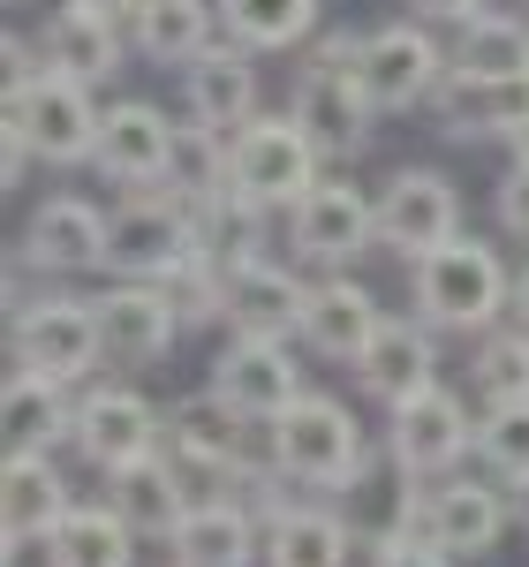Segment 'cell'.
<instances>
[{"instance_id": "3957f363", "label": "cell", "mask_w": 529, "mask_h": 567, "mask_svg": "<svg viewBox=\"0 0 529 567\" xmlns=\"http://www.w3.org/2000/svg\"><path fill=\"white\" fill-rule=\"evenodd\" d=\"M264 462L288 484H310V492H349L371 462L363 446V424H355L341 401L325 393H295L272 424H264Z\"/></svg>"}, {"instance_id": "ab89813d", "label": "cell", "mask_w": 529, "mask_h": 567, "mask_svg": "<svg viewBox=\"0 0 529 567\" xmlns=\"http://www.w3.org/2000/svg\"><path fill=\"white\" fill-rule=\"evenodd\" d=\"M31 159H39V152H31V144H23L15 130L0 136V189H23V175H31Z\"/></svg>"}, {"instance_id": "8d00e7d4", "label": "cell", "mask_w": 529, "mask_h": 567, "mask_svg": "<svg viewBox=\"0 0 529 567\" xmlns=\"http://www.w3.org/2000/svg\"><path fill=\"white\" fill-rule=\"evenodd\" d=\"M227 144H235L227 130L189 122L181 144H175V175H167V189H181V197H197V189H227Z\"/></svg>"}, {"instance_id": "ffe728a7", "label": "cell", "mask_w": 529, "mask_h": 567, "mask_svg": "<svg viewBox=\"0 0 529 567\" xmlns=\"http://www.w3.org/2000/svg\"><path fill=\"white\" fill-rule=\"evenodd\" d=\"M106 507H122V523L136 537H159V545H175V529L189 523V507H197V484L181 470L175 454H136L122 470H106Z\"/></svg>"}, {"instance_id": "f546056e", "label": "cell", "mask_w": 529, "mask_h": 567, "mask_svg": "<svg viewBox=\"0 0 529 567\" xmlns=\"http://www.w3.org/2000/svg\"><path fill=\"white\" fill-rule=\"evenodd\" d=\"M349 553H355V529L333 507L288 499L264 523V567H349Z\"/></svg>"}, {"instance_id": "7402d4cb", "label": "cell", "mask_w": 529, "mask_h": 567, "mask_svg": "<svg viewBox=\"0 0 529 567\" xmlns=\"http://www.w3.org/2000/svg\"><path fill=\"white\" fill-rule=\"evenodd\" d=\"M181 99H189V122L235 136L242 122H258V53L220 31V39L181 69Z\"/></svg>"}, {"instance_id": "e0dca14e", "label": "cell", "mask_w": 529, "mask_h": 567, "mask_svg": "<svg viewBox=\"0 0 529 567\" xmlns=\"http://www.w3.org/2000/svg\"><path fill=\"white\" fill-rule=\"evenodd\" d=\"M159 439H167V416L144 401L136 386H91L76 401V454H84L91 470H122L136 454H159Z\"/></svg>"}, {"instance_id": "30bf717a", "label": "cell", "mask_w": 529, "mask_h": 567, "mask_svg": "<svg viewBox=\"0 0 529 567\" xmlns=\"http://www.w3.org/2000/svg\"><path fill=\"white\" fill-rule=\"evenodd\" d=\"M189 250H197V235H189L181 189H122L114 243H106V272L114 280H167Z\"/></svg>"}, {"instance_id": "e575fe53", "label": "cell", "mask_w": 529, "mask_h": 567, "mask_svg": "<svg viewBox=\"0 0 529 567\" xmlns=\"http://www.w3.org/2000/svg\"><path fill=\"white\" fill-rule=\"evenodd\" d=\"M469 386L485 409L499 401H529V326H491L477 355H469Z\"/></svg>"}, {"instance_id": "d6986e66", "label": "cell", "mask_w": 529, "mask_h": 567, "mask_svg": "<svg viewBox=\"0 0 529 567\" xmlns=\"http://www.w3.org/2000/svg\"><path fill=\"white\" fill-rule=\"evenodd\" d=\"M106 243H114V213H98L91 197H45L23 227V265L76 280V272L106 265Z\"/></svg>"}, {"instance_id": "4316f807", "label": "cell", "mask_w": 529, "mask_h": 567, "mask_svg": "<svg viewBox=\"0 0 529 567\" xmlns=\"http://www.w3.org/2000/svg\"><path fill=\"white\" fill-rule=\"evenodd\" d=\"M212 39H220V0H136L129 8V45L152 69H189Z\"/></svg>"}, {"instance_id": "7a4b0ae2", "label": "cell", "mask_w": 529, "mask_h": 567, "mask_svg": "<svg viewBox=\"0 0 529 567\" xmlns=\"http://www.w3.org/2000/svg\"><path fill=\"white\" fill-rule=\"evenodd\" d=\"M355 39L363 31H325L303 53V69H295V106L288 114L310 130V144L325 159H355L378 136V99H371L363 69H355Z\"/></svg>"}, {"instance_id": "7bdbcfd3", "label": "cell", "mask_w": 529, "mask_h": 567, "mask_svg": "<svg viewBox=\"0 0 529 567\" xmlns=\"http://www.w3.org/2000/svg\"><path fill=\"white\" fill-rule=\"evenodd\" d=\"M515 492V529H529V484H507Z\"/></svg>"}, {"instance_id": "8992f818", "label": "cell", "mask_w": 529, "mask_h": 567, "mask_svg": "<svg viewBox=\"0 0 529 567\" xmlns=\"http://www.w3.org/2000/svg\"><path fill=\"white\" fill-rule=\"evenodd\" d=\"M318 167H325V152L310 144V130L295 114H258V122H242L235 144H227V182L258 205V213H288L303 189H318Z\"/></svg>"}, {"instance_id": "60d3db41", "label": "cell", "mask_w": 529, "mask_h": 567, "mask_svg": "<svg viewBox=\"0 0 529 567\" xmlns=\"http://www.w3.org/2000/svg\"><path fill=\"white\" fill-rule=\"evenodd\" d=\"M491 0H408V16H424V23H469V16H485Z\"/></svg>"}, {"instance_id": "ee69618b", "label": "cell", "mask_w": 529, "mask_h": 567, "mask_svg": "<svg viewBox=\"0 0 529 567\" xmlns=\"http://www.w3.org/2000/svg\"><path fill=\"white\" fill-rule=\"evenodd\" d=\"M91 8H114V16H129V8H136V0H91Z\"/></svg>"}, {"instance_id": "4dcf8cb0", "label": "cell", "mask_w": 529, "mask_h": 567, "mask_svg": "<svg viewBox=\"0 0 529 567\" xmlns=\"http://www.w3.org/2000/svg\"><path fill=\"white\" fill-rule=\"evenodd\" d=\"M189 205V235H197V250L220 265H250L264 258V213L227 182V189H197V197H181Z\"/></svg>"}, {"instance_id": "1f68e13d", "label": "cell", "mask_w": 529, "mask_h": 567, "mask_svg": "<svg viewBox=\"0 0 529 567\" xmlns=\"http://www.w3.org/2000/svg\"><path fill=\"white\" fill-rule=\"evenodd\" d=\"M45 567H136V529L122 507H69L45 537Z\"/></svg>"}, {"instance_id": "277c9868", "label": "cell", "mask_w": 529, "mask_h": 567, "mask_svg": "<svg viewBox=\"0 0 529 567\" xmlns=\"http://www.w3.org/2000/svg\"><path fill=\"white\" fill-rule=\"evenodd\" d=\"M401 529H424V537H439L454 560H485L491 545L515 529V492H499V484H477V477H408L401 484V507H394Z\"/></svg>"}, {"instance_id": "484cf974", "label": "cell", "mask_w": 529, "mask_h": 567, "mask_svg": "<svg viewBox=\"0 0 529 567\" xmlns=\"http://www.w3.org/2000/svg\"><path fill=\"white\" fill-rule=\"evenodd\" d=\"M355 379L371 386V401H408V393L439 386V341H432V326L424 318H386L378 326V341L363 349V363H355Z\"/></svg>"}, {"instance_id": "2e32d148", "label": "cell", "mask_w": 529, "mask_h": 567, "mask_svg": "<svg viewBox=\"0 0 529 567\" xmlns=\"http://www.w3.org/2000/svg\"><path fill=\"white\" fill-rule=\"evenodd\" d=\"M432 122L446 136H507L529 122V69L522 76H485V69H461V61H446L439 91H432Z\"/></svg>"}, {"instance_id": "836d02e7", "label": "cell", "mask_w": 529, "mask_h": 567, "mask_svg": "<svg viewBox=\"0 0 529 567\" xmlns=\"http://www.w3.org/2000/svg\"><path fill=\"white\" fill-rule=\"evenodd\" d=\"M454 61L461 69H485V76H522L529 69V23L507 8H485L469 23H454Z\"/></svg>"}, {"instance_id": "603a6c76", "label": "cell", "mask_w": 529, "mask_h": 567, "mask_svg": "<svg viewBox=\"0 0 529 567\" xmlns=\"http://www.w3.org/2000/svg\"><path fill=\"white\" fill-rule=\"evenodd\" d=\"M39 45L53 69H69V76H84V84H106L114 69H122V53H129V31H122V16L114 8H91V0H53L39 23Z\"/></svg>"}, {"instance_id": "9a60e30c", "label": "cell", "mask_w": 529, "mask_h": 567, "mask_svg": "<svg viewBox=\"0 0 529 567\" xmlns=\"http://www.w3.org/2000/svg\"><path fill=\"white\" fill-rule=\"evenodd\" d=\"M98 303V333H106V363H129V371H152L159 355L175 349L181 310L167 296V280H114Z\"/></svg>"}, {"instance_id": "f35d334b", "label": "cell", "mask_w": 529, "mask_h": 567, "mask_svg": "<svg viewBox=\"0 0 529 567\" xmlns=\"http://www.w3.org/2000/svg\"><path fill=\"white\" fill-rule=\"evenodd\" d=\"M491 213H499V227H507L515 243H529V159H515V167L499 175V197H491Z\"/></svg>"}, {"instance_id": "74e56055", "label": "cell", "mask_w": 529, "mask_h": 567, "mask_svg": "<svg viewBox=\"0 0 529 567\" xmlns=\"http://www.w3.org/2000/svg\"><path fill=\"white\" fill-rule=\"evenodd\" d=\"M371 567H454V553H446L439 537H424V529H378L371 537Z\"/></svg>"}, {"instance_id": "d590c367", "label": "cell", "mask_w": 529, "mask_h": 567, "mask_svg": "<svg viewBox=\"0 0 529 567\" xmlns=\"http://www.w3.org/2000/svg\"><path fill=\"white\" fill-rule=\"evenodd\" d=\"M477 454L499 484H529V401H499L477 424Z\"/></svg>"}, {"instance_id": "5bb4252c", "label": "cell", "mask_w": 529, "mask_h": 567, "mask_svg": "<svg viewBox=\"0 0 529 567\" xmlns=\"http://www.w3.org/2000/svg\"><path fill=\"white\" fill-rule=\"evenodd\" d=\"M461 235V189L439 175V167H401L386 189H378V250L394 258H424Z\"/></svg>"}, {"instance_id": "ba28073f", "label": "cell", "mask_w": 529, "mask_h": 567, "mask_svg": "<svg viewBox=\"0 0 529 567\" xmlns=\"http://www.w3.org/2000/svg\"><path fill=\"white\" fill-rule=\"evenodd\" d=\"M258 432H264V424L250 416V409H235L220 386L175 401V416H167L175 462L189 470V484H197V492H220V484H242V477H250V439H258Z\"/></svg>"}, {"instance_id": "d6a6232c", "label": "cell", "mask_w": 529, "mask_h": 567, "mask_svg": "<svg viewBox=\"0 0 529 567\" xmlns=\"http://www.w3.org/2000/svg\"><path fill=\"white\" fill-rule=\"evenodd\" d=\"M325 0H220V31L250 53H288V45L318 39Z\"/></svg>"}, {"instance_id": "5b68a950", "label": "cell", "mask_w": 529, "mask_h": 567, "mask_svg": "<svg viewBox=\"0 0 529 567\" xmlns=\"http://www.w3.org/2000/svg\"><path fill=\"white\" fill-rule=\"evenodd\" d=\"M98 122H106V106L91 99V84L69 76V69H53V61H45L39 76L8 84V130L23 136L45 167H76V159H91Z\"/></svg>"}, {"instance_id": "44dd1931", "label": "cell", "mask_w": 529, "mask_h": 567, "mask_svg": "<svg viewBox=\"0 0 529 567\" xmlns=\"http://www.w3.org/2000/svg\"><path fill=\"white\" fill-rule=\"evenodd\" d=\"M310 318V280L295 265L250 258L227 272V326L235 333H258V341H303Z\"/></svg>"}, {"instance_id": "9c48e42d", "label": "cell", "mask_w": 529, "mask_h": 567, "mask_svg": "<svg viewBox=\"0 0 529 567\" xmlns=\"http://www.w3.org/2000/svg\"><path fill=\"white\" fill-rule=\"evenodd\" d=\"M386 454H394L401 477L439 484L477 454V416L461 409V393L424 386V393H408V401L386 409Z\"/></svg>"}, {"instance_id": "7c38bea8", "label": "cell", "mask_w": 529, "mask_h": 567, "mask_svg": "<svg viewBox=\"0 0 529 567\" xmlns=\"http://www.w3.org/2000/svg\"><path fill=\"white\" fill-rule=\"evenodd\" d=\"M371 243H378V205H371L355 182H318V189H303V197L288 205V250L303 265L341 272V265H355Z\"/></svg>"}, {"instance_id": "f1b7e54d", "label": "cell", "mask_w": 529, "mask_h": 567, "mask_svg": "<svg viewBox=\"0 0 529 567\" xmlns=\"http://www.w3.org/2000/svg\"><path fill=\"white\" fill-rule=\"evenodd\" d=\"M0 424H8V454H53L61 439H76V401H69L61 379L15 363L8 401H0Z\"/></svg>"}, {"instance_id": "83f0119b", "label": "cell", "mask_w": 529, "mask_h": 567, "mask_svg": "<svg viewBox=\"0 0 529 567\" xmlns=\"http://www.w3.org/2000/svg\"><path fill=\"white\" fill-rule=\"evenodd\" d=\"M264 560V523L242 499H197L189 523L175 529V567H250Z\"/></svg>"}, {"instance_id": "52a82bcc", "label": "cell", "mask_w": 529, "mask_h": 567, "mask_svg": "<svg viewBox=\"0 0 529 567\" xmlns=\"http://www.w3.org/2000/svg\"><path fill=\"white\" fill-rule=\"evenodd\" d=\"M8 349L23 371H45L61 386H84L106 363V333H98V303L84 296H31L8 318Z\"/></svg>"}, {"instance_id": "cb8c5ba5", "label": "cell", "mask_w": 529, "mask_h": 567, "mask_svg": "<svg viewBox=\"0 0 529 567\" xmlns=\"http://www.w3.org/2000/svg\"><path fill=\"white\" fill-rule=\"evenodd\" d=\"M212 386L235 401V409H250L258 424H272L295 393H303V371H295V355L288 341H258V333H235V349L212 363Z\"/></svg>"}, {"instance_id": "4fadbf2b", "label": "cell", "mask_w": 529, "mask_h": 567, "mask_svg": "<svg viewBox=\"0 0 529 567\" xmlns=\"http://www.w3.org/2000/svg\"><path fill=\"white\" fill-rule=\"evenodd\" d=\"M175 144H181V130L152 99H114L106 122H98V144H91V167L106 182H122V189H167Z\"/></svg>"}, {"instance_id": "ac0fdd59", "label": "cell", "mask_w": 529, "mask_h": 567, "mask_svg": "<svg viewBox=\"0 0 529 567\" xmlns=\"http://www.w3.org/2000/svg\"><path fill=\"white\" fill-rule=\"evenodd\" d=\"M69 477L53 470V454H8L0 462V567H15L23 545H45L69 515Z\"/></svg>"}, {"instance_id": "d4e9b609", "label": "cell", "mask_w": 529, "mask_h": 567, "mask_svg": "<svg viewBox=\"0 0 529 567\" xmlns=\"http://www.w3.org/2000/svg\"><path fill=\"white\" fill-rule=\"evenodd\" d=\"M378 326H386V310H378V296H371L363 280H341V272H333V280H318V288H310L303 341L325 355V363H349V371H355L363 349L378 341Z\"/></svg>"}, {"instance_id": "6da1fadb", "label": "cell", "mask_w": 529, "mask_h": 567, "mask_svg": "<svg viewBox=\"0 0 529 567\" xmlns=\"http://www.w3.org/2000/svg\"><path fill=\"white\" fill-rule=\"evenodd\" d=\"M408 303L432 333H491L515 310V272L491 243L454 235L439 250L408 258Z\"/></svg>"}, {"instance_id": "8fae6325", "label": "cell", "mask_w": 529, "mask_h": 567, "mask_svg": "<svg viewBox=\"0 0 529 567\" xmlns=\"http://www.w3.org/2000/svg\"><path fill=\"white\" fill-rule=\"evenodd\" d=\"M446 61H454V53L432 39V23H424V16H408V23H378V31H363V39H355V69H363V84H371V99H378V114L432 106Z\"/></svg>"}, {"instance_id": "b9f144b4", "label": "cell", "mask_w": 529, "mask_h": 567, "mask_svg": "<svg viewBox=\"0 0 529 567\" xmlns=\"http://www.w3.org/2000/svg\"><path fill=\"white\" fill-rule=\"evenodd\" d=\"M507 318H515V326H529V265L515 272V310H507Z\"/></svg>"}]
</instances>
